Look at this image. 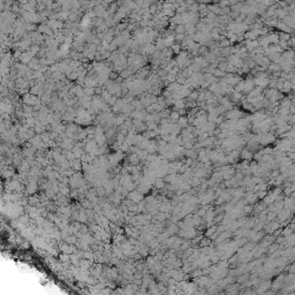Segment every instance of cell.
<instances>
[{
	"label": "cell",
	"instance_id": "1",
	"mask_svg": "<svg viewBox=\"0 0 295 295\" xmlns=\"http://www.w3.org/2000/svg\"><path fill=\"white\" fill-rule=\"evenodd\" d=\"M275 28H277L278 30H280L281 32H286V34H289V35H293V32H294V29L289 28L287 24H285L282 21H278Z\"/></svg>",
	"mask_w": 295,
	"mask_h": 295
},
{
	"label": "cell",
	"instance_id": "2",
	"mask_svg": "<svg viewBox=\"0 0 295 295\" xmlns=\"http://www.w3.org/2000/svg\"><path fill=\"white\" fill-rule=\"evenodd\" d=\"M281 21H282L285 24H287L289 28L294 29V16H292V15H286Z\"/></svg>",
	"mask_w": 295,
	"mask_h": 295
},
{
	"label": "cell",
	"instance_id": "3",
	"mask_svg": "<svg viewBox=\"0 0 295 295\" xmlns=\"http://www.w3.org/2000/svg\"><path fill=\"white\" fill-rule=\"evenodd\" d=\"M176 123L179 125L180 127L181 128H186L189 125V122H188V118H187V115H183V116H180L179 118V120L176 121Z\"/></svg>",
	"mask_w": 295,
	"mask_h": 295
},
{
	"label": "cell",
	"instance_id": "4",
	"mask_svg": "<svg viewBox=\"0 0 295 295\" xmlns=\"http://www.w3.org/2000/svg\"><path fill=\"white\" fill-rule=\"evenodd\" d=\"M252 156H254V154H252L251 151H249L248 149L242 150V152H241V157L243 158V159H247V160H250V159H251Z\"/></svg>",
	"mask_w": 295,
	"mask_h": 295
},
{
	"label": "cell",
	"instance_id": "5",
	"mask_svg": "<svg viewBox=\"0 0 295 295\" xmlns=\"http://www.w3.org/2000/svg\"><path fill=\"white\" fill-rule=\"evenodd\" d=\"M169 47H171L173 54H179L180 52H181V45H180V43H175V42H174V43L172 44Z\"/></svg>",
	"mask_w": 295,
	"mask_h": 295
},
{
	"label": "cell",
	"instance_id": "6",
	"mask_svg": "<svg viewBox=\"0 0 295 295\" xmlns=\"http://www.w3.org/2000/svg\"><path fill=\"white\" fill-rule=\"evenodd\" d=\"M228 46H231V42L227 37H224L221 39H219V47L220 49H222V47H228Z\"/></svg>",
	"mask_w": 295,
	"mask_h": 295
},
{
	"label": "cell",
	"instance_id": "7",
	"mask_svg": "<svg viewBox=\"0 0 295 295\" xmlns=\"http://www.w3.org/2000/svg\"><path fill=\"white\" fill-rule=\"evenodd\" d=\"M155 187L157 189H164V188H165V181H164V179L158 178V179L156 180V182H155Z\"/></svg>",
	"mask_w": 295,
	"mask_h": 295
},
{
	"label": "cell",
	"instance_id": "8",
	"mask_svg": "<svg viewBox=\"0 0 295 295\" xmlns=\"http://www.w3.org/2000/svg\"><path fill=\"white\" fill-rule=\"evenodd\" d=\"M174 32L175 34H185L186 32L185 24H176V26L174 27Z\"/></svg>",
	"mask_w": 295,
	"mask_h": 295
},
{
	"label": "cell",
	"instance_id": "9",
	"mask_svg": "<svg viewBox=\"0 0 295 295\" xmlns=\"http://www.w3.org/2000/svg\"><path fill=\"white\" fill-rule=\"evenodd\" d=\"M278 36H279V39L280 40H288L289 38H291V36H293V35H289V34H286V32L279 31V32H278Z\"/></svg>",
	"mask_w": 295,
	"mask_h": 295
},
{
	"label": "cell",
	"instance_id": "10",
	"mask_svg": "<svg viewBox=\"0 0 295 295\" xmlns=\"http://www.w3.org/2000/svg\"><path fill=\"white\" fill-rule=\"evenodd\" d=\"M164 16H167V17H172V16L175 15V10L173 9H161Z\"/></svg>",
	"mask_w": 295,
	"mask_h": 295
},
{
	"label": "cell",
	"instance_id": "11",
	"mask_svg": "<svg viewBox=\"0 0 295 295\" xmlns=\"http://www.w3.org/2000/svg\"><path fill=\"white\" fill-rule=\"evenodd\" d=\"M185 38V34H175L174 35V42L175 43H181Z\"/></svg>",
	"mask_w": 295,
	"mask_h": 295
},
{
	"label": "cell",
	"instance_id": "12",
	"mask_svg": "<svg viewBox=\"0 0 295 295\" xmlns=\"http://www.w3.org/2000/svg\"><path fill=\"white\" fill-rule=\"evenodd\" d=\"M226 67H227V61H221V62L218 63L217 68L220 69L221 72H226Z\"/></svg>",
	"mask_w": 295,
	"mask_h": 295
},
{
	"label": "cell",
	"instance_id": "13",
	"mask_svg": "<svg viewBox=\"0 0 295 295\" xmlns=\"http://www.w3.org/2000/svg\"><path fill=\"white\" fill-rule=\"evenodd\" d=\"M185 12H187V7L186 6H179L175 9V14H182Z\"/></svg>",
	"mask_w": 295,
	"mask_h": 295
},
{
	"label": "cell",
	"instance_id": "14",
	"mask_svg": "<svg viewBox=\"0 0 295 295\" xmlns=\"http://www.w3.org/2000/svg\"><path fill=\"white\" fill-rule=\"evenodd\" d=\"M208 13H209V10L206 9V8H204V9H199V10H198L199 19H202V17H206Z\"/></svg>",
	"mask_w": 295,
	"mask_h": 295
},
{
	"label": "cell",
	"instance_id": "15",
	"mask_svg": "<svg viewBox=\"0 0 295 295\" xmlns=\"http://www.w3.org/2000/svg\"><path fill=\"white\" fill-rule=\"evenodd\" d=\"M229 13H231V8H229V6H227V7H222V8H221V15H228Z\"/></svg>",
	"mask_w": 295,
	"mask_h": 295
},
{
	"label": "cell",
	"instance_id": "16",
	"mask_svg": "<svg viewBox=\"0 0 295 295\" xmlns=\"http://www.w3.org/2000/svg\"><path fill=\"white\" fill-rule=\"evenodd\" d=\"M266 195H268V191H266V190H258L257 197H258V198H264Z\"/></svg>",
	"mask_w": 295,
	"mask_h": 295
},
{
	"label": "cell",
	"instance_id": "17",
	"mask_svg": "<svg viewBox=\"0 0 295 295\" xmlns=\"http://www.w3.org/2000/svg\"><path fill=\"white\" fill-rule=\"evenodd\" d=\"M247 279H248V275H247V274L240 275V277H239V278H236V280H238L239 282H243V281H246Z\"/></svg>",
	"mask_w": 295,
	"mask_h": 295
},
{
	"label": "cell",
	"instance_id": "18",
	"mask_svg": "<svg viewBox=\"0 0 295 295\" xmlns=\"http://www.w3.org/2000/svg\"><path fill=\"white\" fill-rule=\"evenodd\" d=\"M264 238V233L263 232H259V233H257V234H256V236L254 238V240L255 241H258V240H261V239H263Z\"/></svg>",
	"mask_w": 295,
	"mask_h": 295
},
{
	"label": "cell",
	"instance_id": "19",
	"mask_svg": "<svg viewBox=\"0 0 295 295\" xmlns=\"http://www.w3.org/2000/svg\"><path fill=\"white\" fill-rule=\"evenodd\" d=\"M119 77V74L115 73V72H111L110 73V79L111 80H116Z\"/></svg>",
	"mask_w": 295,
	"mask_h": 295
},
{
	"label": "cell",
	"instance_id": "20",
	"mask_svg": "<svg viewBox=\"0 0 295 295\" xmlns=\"http://www.w3.org/2000/svg\"><path fill=\"white\" fill-rule=\"evenodd\" d=\"M85 93H87L88 96H91V95H93V93H95V89L87 88V89H85Z\"/></svg>",
	"mask_w": 295,
	"mask_h": 295
},
{
	"label": "cell",
	"instance_id": "21",
	"mask_svg": "<svg viewBox=\"0 0 295 295\" xmlns=\"http://www.w3.org/2000/svg\"><path fill=\"white\" fill-rule=\"evenodd\" d=\"M216 16H217V15H216L215 13H212V12H209V13H208V15H206V17H209V19H212V20H215V19H216Z\"/></svg>",
	"mask_w": 295,
	"mask_h": 295
},
{
	"label": "cell",
	"instance_id": "22",
	"mask_svg": "<svg viewBox=\"0 0 295 295\" xmlns=\"http://www.w3.org/2000/svg\"><path fill=\"white\" fill-rule=\"evenodd\" d=\"M130 159H132V161L134 164H138V158H136V156H132V158H130Z\"/></svg>",
	"mask_w": 295,
	"mask_h": 295
},
{
	"label": "cell",
	"instance_id": "23",
	"mask_svg": "<svg viewBox=\"0 0 295 295\" xmlns=\"http://www.w3.org/2000/svg\"><path fill=\"white\" fill-rule=\"evenodd\" d=\"M228 1H229V6H232V5L238 4V2H239V1H241V0H228Z\"/></svg>",
	"mask_w": 295,
	"mask_h": 295
},
{
	"label": "cell",
	"instance_id": "24",
	"mask_svg": "<svg viewBox=\"0 0 295 295\" xmlns=\"http://www.w3.org/2000/svg\"><path fill=\"white\" fill-rule=\"evenodd\" d=\"M38 50H39V49H38V46H34V47H32V49H31V52H32V54L37 53V52H38Z\"/></svg>",
	"mask_w": 295,
	"mask_h": 295
},
{
	"label": "cell",
	"instance_id": "25",
	"mask_svg": "<svg viewBox=\"0 0 295 295\" xmlns=\"http://www.w3.org/2000/svg\"><path fill=\"white\" fill-rule=\"evenodd\" d=\"M185 2L187 4V6H189V5L194 4V2H196V0H185Z\"/></svg>",
	"mask_w": 295,
	"mask_h": 295
},
{
	"label": "cell",
	"instance_id": "26",
	"mask_svg": "<svg viewBox=\"0 0 295 295\" xmlns=\"http://www.w3.org/2000/svg\"><path fill=\"white\" fill-rule=\"evenodd\" d=\"M218 256H213V257H211V262H213V263H217L219 259H218Z\"/></svg>",
	"mask_w": 295,
	"mask_h": 295
},
{
	"label": "cell",
	"instance_id": "27",
	"mask_svg": "<svg viewBox=\"0 0 295 295\" xmlns=\"http://www.w3.org/2000/svg\"><path fill=\"white\" fill-rule=\"evenodd\" d=\"M130 197H134V193L130 194ZM136 198H137V201H138V199H141V198H142V196H140V195H138V196H136Z\"/></svg>",
	"mask_w": 295,
	"mask_h": 295
},
{
	"label": "cell",
	"instance_id": "28",
	"mask_svg": "<svg viewBox=\"0 0 295 295\" xmlns=\"http://www.w3.org/2000/svg\"><path fill=\"white\" fill-rule=\"evenodd\" d=\"M163 1H166V0H163Z\"/></svg>",
	"mask_w": 295,
	"mask_h": 295
}]
</instances>
